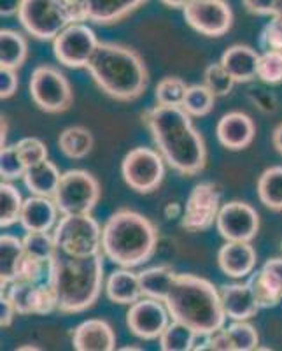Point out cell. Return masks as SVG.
I'll use <instances>...</instances> for the list:
<instances>
[{
    "mask_svg": "<svg viewBox=\"0 0 282 351\" xmlns=\"http://www.w3.org/2000/svg\"><path fill=\"white\" fill-rule=\"evenodd\" d=\"M93 136L88 128L79 127H68L58 137V148L67 158L81 160L88 156L93 149Z\"/></svg>",
    "mask_w": 282,
    "mask_h": 351,
    "instance_id": "obj_29",
    "label": "cell"
},
{
    "mask_svg": "<svg viewBox=\"0 0 282 351\" xmlns=\"http://www.w3.org/2000/svg\"><path fill=\"white\" fill-rule=\"evenodd\" d=\"M53 200L60 215H92L100 200V184L88 171L72 169L62 174Z\"/></svg>",
    "mask_w": 282,
    "mask_h": 351,
    "instance_id": "obj_8",
    "label": "cell"
},
{
    "mask_svg": "<svg viewBox=\"0 0 282 351\" xmlns=\"http://www.w3.org/2000/svg\"><path fill=\"white\" fill-rule=\"evenodd\" d=\"M53 236L65 255L84 258L102 253V227L92 215H62Z\"/></svg>",
    "mask_w": 282,
    "mask_h": 351,
    "instance_id": "obj_7",
    "label": "cell"
},
{
    "mask_svg": "<svg viewBox=\"0 0 282 351\" xmlns=\"http://www.w3.org/2000/svg\"><path fill=\"white\" fill-rule=\"evenodd\" d=\"M68 2H72V4H76V5H79V8H83V0H68ZM84 20H86V18H84Z\"/></svg>",
    "mask_w": 282,
    "mask_h": 351,
    "instance_id": "obj_57",
    "label": "cell"
},
{
    "mask_svg": "<svg viewBox=\"0 0 282 351\" xmlns=\"http://www.w3.org/2000/svg\"><path fill=\"white\" fill-rule=\"evenodd\" d=\"M28 88L34 104L49 114L65 112L74 102L70 83L58 69L51 65H40L34 69Z\"/></svg>",
    "mask_w": 282,
    "mask_h": 351,
    "instance_id": "obj_9",
    "label": "cell"
},
{
    "mask_svg": "<svg viewBox=\"0 0 282 351\" xmlns=\"http://www.w3.org/2000/svg\"><path fill=\"white\" fill-rule=\"evenodd\" d=\"M49 262H42L39 258L28 255L25 252L23 260L20 263V271H18L16 281H32V283H40V281L48 280Z\"/></svg>",
    "mask_w": 282,
    "mask_h": 351,
    "instance_id": "obj_42",
    "label": "cell"
},
{
    "mask_svg": "<svg viewBox=\"0 0 282 351\" xmlns=\"http://www.w3.org/2000/svg\"><path fill=\"white\" fill-rule=\"evenodd\" d=\"M16 309L12 307L11 300L8 299L4 291H2V297H0V327L8 328L12 325V318L16 316Z\"/></svg>",
    "mask_w": 282,
    "mask_h": 351,
    "instance_id": "obj_49",
    "label": "cell"
},
{
    "mask_svg": "<svg viewBox=\"0 0 282 351\" xmlns=\"http://www.w3.org/2000/svg\"><path fill=\"white\" fill-rule=\"evenodd\" d=\"M216 95L205 86V84H191L188 86L186 97L181 108L191 116V118H202L214 109Z\"/></svg>",
    "mask_w": 282,
    "mask_h": 351,
    "instance_id": "obj_32",
    "label": "cell"
},
{
    "mask_svg": "<svg viewBox=\"0 0 282 351\" xmlns=\"http://www.w3.org/2000/svg\"><path fill=\"white\" fill-rule=\"evenodd\" d=\"M175 276L177 274L170 265H155V267L144 269L142 272H139L142 295L165 302L168 291L174 285Z\"/></svg>",
    "mask_w": 282,
    "mask_h": 351,
    "instance_id": "obj_27",
    "label": "cell"
},
{
    "mask_svg": "<svg viewBox=\"0 0 282 351\" xmlns=\"http://www.w3.org/2000/svg\"><path fill=\"white\" fill-rule=\"evenodd\" d=\"M247 97L256 108L259 109L261 112H275L277 111V97L274 93L266 92V90H261V88H251L249 92H247Z\"/></svg>",
    "mask_w": 282,
    "mask_h": 351,
    "instance_id": "obj_44",
    "label": "cell"
},
{
    "mask_svg": "<svg viewBox=\"0 0 282 351\" xmlns=\"http://www.w3.org/2000/svg\"><path fill=\"white\" fill-rule=\"evenodd\" d=\"M28 56L27 39L16 30L4 28L0 32V67L18 71Z\"/></svg>",
    "mask_w": 282,
    "mask_h": 351,
    "instance_id": "obj_28",
    "label": "cell"
},
{
    "mask_svg": "<svg viewBox=\"0 0 282 351\" xmlns=\"http://www.w3.org/2000/svg\"><path fill=\"white\" fill-rule=\"evenodd\" d=\"M147 0H83L86 21L97 25L118 23Z\"/></svg>",
    "mask_w": 282,
    "mask_h": 351,
    "instance_id": "obj_23",
    "label": "cell"
},
{
    "mask_svg": "<svg viewBox=\"0 0 282 351\" xmlns=\"http://www.w3.org/2000/svg\"><path fill=\"white\" fill-rule=\"evenodd\" d=\"M21 2L23 0H0V14L2 16H12V14H18L21 8Z\"/></svg>",
    "mask_w": 282,
    "mask_h": 351,
    "instance_id": "obj_51",
    "label": "cell"
},
{
    "mask_svg": "<svg viewBox=\"0 0 282 351\" xmlns=\"http://www.w3.org/2000/svg\"><path fill=\"white\" fill-rule=\"evenodd\" d=\"M18 86H20V81H18L16 71L0 67V99H11L16 93Z\"/></svg>",
    "mask_w": 282,
    "mask_h": 351,
    "instance_id": "obj_46",
    "label": "cell"
},
{
    "mask_svg": "<svg viewBox=\"0 0 282 351\" xmlns=\"http://www.w3.org/2000/svg\"><path fill=\"white\" fill-rule=\"evenodd\" d=\"M18 350H20V351H23V350H39V348H37V346H20Z\"/></svg>",
    "mask_w": 282,
    "mask_h": 351,
    "instance_id": "obj_58",
    "label": "cell"
},
{
    "mask_svg": "<svg viewBox=\"0 0 282 351\" xmlns=\"http://www.w3.org/2000/svg\"><path fill=\"white\" fill-rule=\"evenodd\" d=\"M18 315L46 316L56 311V297L48 281H14L9 288H2Z\"/></svg>",
    "mask_w": 282,
    "mask_h": 351,
    "instance_id": "obj_16",
    "label": "cell"
},
{
    "mask_svg": "<svg viewBox=\"0 0 282 351\" xmlns=\"http://www.w3.org/2000/svg\"><path fill=\"white\" fill-rule=\"evenodd\" d=\"M227 330L230 335L233 351H253L259 348L258 330L247 319H233L227 327Z\"/></svg>",
    "mask_w": 282,
    "mask_h": 351,
    "instance_id": "obj_34",
    "label": "cell"
},
{
    "mask_svg": "<svg viewBox=\"0 0 282 351\" xmlns=\"http://www.w3.org/2000/svg\"><path fill=\"white\" fill-rule=\"evenodd\" d=\"M121 350H123V351H136V350H142V348H139V346H125V348H121Z\"/></svg>",
    "mask_w": 282,
    "mask_h": 351,
    "instance_id": "obj_56",
    "label": "cell"
},
{
    "mask_svg": "<svg viewBox=\"0 0 282 351\" xmlns=\"http://www.w3.org/2000/svg\"><path fill=\"white\" fill-rule=\"evenodd\" d=\"M18 18L21 27L39 40H55L68 25L86 21L83 8L68 0H23Z\"/></svg>",
    "mask_w": 282,
    "mask_h": 351,
    "instance_id": "obj_6",
    "label": "cell"
},
{
    "mask_svg": "<svg viewBox=\"0 0 282 351\" xmlns=\"http://www.w3.org/2000/svg\"><path fill=\"white\" fill-rule=\"evenodd\" d=\"M211 351H233L227 327H221L211 334Z\"/></svg>",
    "mask_w": 282,
    "mask_h": 351,
    "instance_id": "obj_48",
    "label": "cell"
},
{
    "mask_svg": "<svg viewBox=\"0 0 282 351\" xmlns=\"http://www.w3.org/2000/svg\"><path fill=\"white\" fill-rule=\"evenodd\" d=\"M121 176L130 190L137 193H153L165 178V160L158 149L133 148L121 162Z\"/></svg>",
    "mask_w": 282,
    "mask_h": 351,
    "instance_id": "obj_10",
    "label": "cell"
},
{
    "mask_svg": "<svg viewBox=\"0 0 282 351\" xmlns=\"http://www.w3.org/2000/svg\"><path fill=\"white\" fill-rule=\"evenodd\" d=\"M142 121L168 167L181 176H196L205 169V141L181 106L156 104L144 112Z\"/></svg>",
    "mask_w": 282,
    "mask_h": 351,
    "instance_id": "obj_1",
    "label": "cell"
},
{
    "mask_svg": "<svg viewBox=\"0 0 282 351\" xmlns=\"http://www.w3.org/2000/svg\"><path fill=\"white\" fill-rule=\"evenodd\" d=\"M58 213L51 197L32 195L23 202L20 223L27 232H49L58 223Z\"/></svg>",
    "mask_w": 282,
    "mask_h": 351,
    "instance_id": "obj_20",
    "label": "cell"
},
{
    "mask_svg": "<svg viewBox=\"0 0 282 351\" xmlns=\"http://www.w3.org/2000/svg\"><path fill=\"white\" fill-rule=\"evenodd\" d=\"M23 256V239L2 234L0 237V283H2V288H8L9 285L18 280V271H20Z\"/></svg>",
    "mask_w": 282,
    "mask_h": 351,
    "instance_id": "obj_26",
    "label": "cell"
},
{
    "mask_svg": "<svg viewBox=\"0 0 282 351\" xmlns=\"http://www.w3.org/2000/svg\"><path fill=\"white\" fill-rule=\"evenodd\" d=\"M272 16H282V0H275L274 14Z\"/></svg>",
    "mask_w": 282,
    "mask_h": 351,
    "instance_id": "obj_55",
    "label": "cell"
},
{
    "mask_svg": "<svg viewBox=\"0 0 282 351\" xmlns=\"http://www.w3.org/2000/svg\"><path fill=\"white\" fill-rule=\"evenodd\" d=\"M258 80L265 84L282 83V51H263L259 55Z\"/></svg>",
    "mask_w": 282,
    "mask_h": 351,
    "instance_id": "obj_40",
    "label": "cell"
},
{
    "mask_svg": "<svg viewBox=\"0 0 282 351\" xmlns=\"http://www.w3.org/2000/svg\"><path fill=\"white\" fill-rule=\"evenodd\" d=\"M183 12L186 23L205 37H222L233 25V11L227 0H191Z\"/></svg>",
    "mask_w": 282,
    "mask_h": 351,
    "instance_id": "obj_13",
    "label": "cell"
},
{
    "mask_svg": "<svg viewBox=\"0 0 282 351\" xmlns=\"http://www.w3.org/2000/svg\"><path fill=\"white\" fill-rule=\"evenodd\" d=\"M261 272L265 274L266 280L270 281L272 287L282 295V256H275V258L266 260V262L263 263Z\"/></svg>",
    "mask_w": 282,
    "mask_h": 351,
    "instance_id": "obj_45",
    "label": "cell"
},
{
    "mask_svg": "<svg viewBox=\"0 0 282 351\" xmlns=\"http://www.w3.org/2000/svg\"><path fill=\"white\" fill-rule=\"evenodd\" d=\"M272 143H274V148L282 155V123L272 134Z\"/></svg>",
    "mask_w": 282,
    "mask_h": 351,
    "instance_id": "obj_53",
    "label": "cell"
},
{
    "mask_svg": "<svg viewBox=\"0 0 282 351\" xmlns=\"http://www.w3.org/2000/svg\"><path fill=\"white\" fill-rule=\"evenodd\" d=\"M219 236L231 243H251L258 236L259 215L251 204L231 200L219 209L216 219Z\"/></svg>",
    "mask_w": 282,
    "mask_h": 351,
    "instance_id": "obj_14",
    "label": "cell"
},
{
    "mask_svg": "<svg viewBox=\"0 0 282 351\" xmlns=\"http://www.w3.org/2000/svg\"><path fill=\"white\" fill-rule=\"evenodd\" d=\"M23 246L28 255L42 262H49L58 252L55 236L49 232H27V236L23 237Z\"/></svg>",
    "mask_w": 282,
    "mask_h": 351,
    "instance_id": "obj_35",
    "label": "cell"
},
{
    "mask_svg": "<svg viewBox=\"0 0 282 351\" xmlns=\"http://www.w3.org/2000/svg\"><path fill=\"white\" fill-rule=\"evenodd\" d=\"M216 134H218V141L222 148L230 149V152H242V149L249 148L255 141L256 127L249 114L233 111L225 114L218 121Z\"/></svg>",
    "mask_w": 282,
    "mask_h": 351,
    "instance_id": "obj_17",
    "label": "cell"
},
{
    "mask_svg": "<svg viewBox=\"0 0 282 351\" xmlns=\"http://www.w3.org/2000/svg\"><path fill=\"white\" fill-rule=\"evenodd\" d=\"M221 293L222 309L227 318L233 319H251L258 315L261 307L256 302L249 285L246 283H233V285H222L219 288Z\"/></svg>",
    "mask_w": 282,
    "mask_h": 351,
    "instance_id": "obj_21",
    "label": "cell"
},
{
    "mask_svg": "<svg viewBox=\"0 0 282 351\" xmlns=\"http://www.w3.org/2000/svg\"><path fill=\"white\" fill-rule=\"evenodd\" d=\"M25 172H27V165H25L20 153H18L16 144L2 146V152H0V176H2V181H14L18 178H23Z\"/></svg>",
    "mask_w": 282,
    "mask_h": 351,
    "instance_id": "obj_39",
    "label": "cell"
},
{
    "mask_svg": "<svg viewBox=\"0 0 282 351\" xmlns=\"http://www.w3.org/2000/svg\"><path fill=\"white\" fill-rule=\"evenodd\" d=\"M242 5L251 12V14L272 16V14H274L275 0H242Z\"/></svg>",
    "mask_w": 282,
    "mask_h": 351,
    "instance_id": "obj_47",
    "label": "cell"
},
{
    "mask_svg": "<svg viewBox=\"0 0 282 351\" xmlns=\"http://www.w3.org/2000/svg\"><path fill=\"white\" fill-rule=\"evenodd\" d=\"M256 250L251 243H231L227 241L218 253V263L222 274L233 280H242L255 272L256 267Z\"/></svg>",
    "mask_w": 282,
    "mask_h": 351,
    "instance_id": "obj_19",
    "label": "cell"
},
{
    "mask_svg": "<svg viewBox=\"0 0 282 351\" xmlns=\"http://www.w3.org/2000/svg\"><path fill=\"white\" fill-rule=\"evenodd\" d=\"M165 304L172 319H177L195 332L212 334L227 324L221 293L211 281L200 276H175Z\"/></svg>",
    "mask_w": 282,
    "mask_h": 351,
    "instance_id": "obj_4",
    "label": "cell"
},
{
    "mask_svg": "<svg viewBox=\"0 0 282 351\" xmlns=\"http://www.w3.org/2000/svg\"><path fill=\"white\" fill-rule=\"evenodd\" d=\"M86 69L97 86L120 102L137 100L149 84V72L142 56L123 44L100 43Z\"/></svg>",
    "mask_w": 282,
    "mask_h": 351,
    "instance_id": "obj_3",
    "label": "cell"
},
{
    "mask_svg": "<svg viewBox=\"0 0 282 351\" xmlns=\"http://www.w3.org/2000/svg\"><path fill=\"white\" fill-rule=\"evenodd\" d=\"M203 84H205L216 97L230 95L235 86V80L230 76V72L222 67L221 62L207 65L203 72Z\"/></svg>",
    "mask_w": 282,
    "mask_h": 351,
    "instance_id": "obj_38",
    "label": "cell"
},
{
    "mask_svg": "<svg viewBox=\"0 0 282 351\" xmlns=\"http://www.w3.org/2000/svg\"><path fill=\"white\" fill-rule=\"evenodd\" d=\"M258 197L265 208L282 211V165L268 167L258 180Z\"/></svg>",
    "mask_w": 282,
    "mask_h": 351,
    "instance_id": "obj_30",
    "label": "cell"
},
{
    "mask_svg": "<svg viewBox=\"0 0 282 351\" xmlns=\"http://www.w3.org/2000/svg\"><path fill=\"white\" fill-rule=\"evenodd\" d=\"M72 346L77 351H112L116 350L114 330L105 319H86L72 332Z\"/></svg>",
    "mask_w": 282,
    "mask_h": 351,
    "instance_id": "obj_18",
    "label": "cell"
},
{
    "mask_svg": "<svg viewBox=\"0 0 282 351\" xmlns=\"http://www.w3.org/2000/svg\"><path fill=\"white\" fill-rule=\"evenodd\" d=\"M263 51H282V16H272L259 34Z\"/></svg>",
    "mask_w": 282,
    "mask_h": 351,
    "instance_id": "obj_43",
    "label": "cell"
},
{
    "mask_svg": "<svg viewBox=\"0 0 282 351\" xmlns=\"http://www.w3.org/2000/svg\"><path fill=\"white\" fill-rule=\"evenodd\" d=\"M105 293L107 299L120 306H131L142 299L139 274L131 272L130 269L121 267L120 271H112L105 281Z\"/></svg>",
    "mask_w": 282,
    "mask_h": 351,
    "instance_id": "obj_24",
    "label": "cell"
},
{
    "mask_svg": "<svg viewBox=\"0 0 282 351\" xmlns=\"http://www.w3.org/2000/svg\"><path fill=\"white\" fill-rule=\"evenodd\" d=\"M159 2L170 9H184L188 4H190L191 0H159Z\"/></svg>",
    "mask_w": 282,
    "mask_h": 351,
    "instance_id": "obj_54",
    "label": "cell"
},
{
    "mask_svg": "<svg viewBox=\"0 0 282 351\" xmlns=\"http://www.w3.org/2000/svg\"><path fill=\"white\" fill-rule=\"evenodd\" d=\"M186 92V81H183L177 76H168L163 77V80L156 84L155 97L156 102L162 106H183Z\"/></svg>",
    "mask_w": 282,
    "mask_h": 351,
    "instance_id": "obj_37",
    "label": "cell"
},
{
    "mask_svg": "<svg viewBox=\"0 0 282 351\" xmlns=\"http://www.w3.org/2000/svg\"><path fill=\"white\" fill-rule=\"evenodd\" d=\"M60 171L53 162L42 160L39 164L28 167L23 176V183L32 195L51 197L55 195L56 188L60 184Z\"/></svg>",
    "mask_w": 282,
    "mask_h": 351,
    "instance_id": "obj_25",
    "label": "cell"
},
{
    "mask_svg": "<svg viewBox=\"0 0 282 351\" xmlns=\"http://www.w3.org/2000/svg\"><path fill=\"white\" fill-rule=\"evenodd\" d=\"M170 313L162 300L146 299L131 304L127 313V325L136 337L142 341H156L170 324Z\"/></svg>",
    "mask_w": 282,
    "mask_h": 351,
    "instance_id": "obj_15",
    "label": "cell"
},
{
    "mask_svg": "<svg viewBox=\"0 0 282 351\" xmlns=\"http://www.w3.org/2000/svg\"><path fill=\"white\" fill-rule=\"evenodd\" d=\"M158 246V230L144 215L121 209L102 227V252L120 267H139L151 260Z\"/></svg>",
    "mask_w": 282,
    "mask_h": 351,
    "instance_id": "obj_5",
    "label": "cell"
},
{
    "mask_svg": "<svg viewBox=\"0 0 282 351\" xmlns=\"http://www.w3.org/2000/svg\"><path fill=\"white\" fill-rule=\"evenodd\" d=\"M211 350V334L207 332H195L193 343H191V351H205Z\"/></svg>",
    "mask_w": 282,
    "mask_h": 351,
    "instance_id": "obj_50",
    "label": "cell"
},
{
    "mask_svg": "<svg viewBox=\"0 0 282 351\" xmlns=\"http://www.w3.org/2000/svg\"><path fill=\"white\" fill-rule=\"evenodd\" d=\"M195 337V330L188 325L172 319V324L159 335V350L162 351H191V343Z\"/></svg>",
    "mask_w": 282,
    "mask_h": 351,
    "instance_id": "obj_33",
    "label": "cell"
},
{
    "mask_svg": "<svg viewBox=\"0 0 282 351\" xmlns=\"http://www.w3.org/2000/svg\"><path fill=\"white\" fill-rule=\"evenodd\" d=\"M221 65L230 72L235 83H251L258 77L259 53L246 44H233L221 55Z\"/></svg>",
    "mask_w": 282,
    "mask_h": 351,
    "instance_id": "obj_22",
    "label": "cell"
},
{
    "mask_svg": "<svg viewBox=\"0 0 282 351\" xmlns=\"http://www.w3.org/2000/svg\"><path fill=\"white\" fill-rule=\"evenodd\" d=\"M23 197L11 181H2L0 184V227L9 228L20 221L23 209Z\"/></svg>",
    "mask_w": 282,
    "mask_h": 351,
    "instance_id": "obj_31",
    "label": "cell"
},
{
    "mask_svg": "<svg viewBox=\"0 0 282 351\" xmlns=\"http://www.w3.org/2000/svg\"><path fill=\"white\" fill-rule=\"evenodd\" d=\"M100 40L88 25L72 23L53 40V53L62 65L68 69H86L92 62Z\"/></svg>",
    "mask_w": 282,
    "mask_h": 351,
    "instance_id": "obj_11",
    "label": "cell"
},
{
    "mask_svg": "<svg viewBox=\"0 0 282 351\" xmlns=\"http://www.w3.org/2000/svg\"><path fill=\"white\" fill-rule=\"evenodd\" d=\"M247 285H249L253 295H255L256 302L261 309H268V307H275L277 304L282 302V295L275 290L270 285V281L266 280L265 274L261 272V269L249 276L247 280Z\"/></svg>",
    "mask_w": 282,
    "mask_h": 351,
    "instance_id": "obj_36",
    "label": "cell"
},
{
    "mask_svg": "<svg viewBox=\"0 0 282 351\" xmlns=\"http://www.w3.org/2000/svg\"><path fill=\"white\" fill-rule=\"evenodd\" d=\"M221 193L214 183L203 181L193 186L184 206L181 227L186 232H205L216 223L221 209Z\"/></svg>",
    "mask_w": 282,
    "mask_h": 351,
    "instance_id": "obj_12",
    "label": "cell"
},
{
    "mask_svg": "<svg viewBox=\"0 0 282 351\" xmlns=\"http://www.w3.org/2000/svg\"><path fill=\"white\" fill-rule=\"evenodd\" d=\"M103 253V252H102ZM70 256L60 250L49 260L48 283L56 297V311L77 315L99 300L103 285V256Z\"/></svg>",
    "mask_w": 282,
    "mask_h": 351,
    "instance_id": "obj_2",
    "label": "cell"
},
{
    "mask_svg": "<svg viewBox=\"0 0 282 351\" xmlns=\"http://www.w3.org/2000/svg\"><path fill=\"white\" fill-rule=\"evenodd\" d=\"M16 148L21 160H23L25 165H27V169L39 164L42 160H48V148H46V144L40 139H37V137H25V139L18 141Z\"/></svg>",
    "mask_w": 282,
    "mask_h": 351,
    "instance_id": "obj_41",
    "label": "cell"
},
{
    "mask_svg": "<svg viewBox=\"0 0 282 351\" xmlns=\"http://www.w3.org/2000/svg\"><path fill=\"white\" fill-rule=\"evenodd\" d=\"M163 215H165V218L168 221H172V219H181L184 215V208L179 202H168L165 206V209H163Z\"/></svg>",
    "mask_w": 282,
    "mask_h": 351,
    "instance_id": "obj_52",
    "label": "cell"
}]
</instances>
